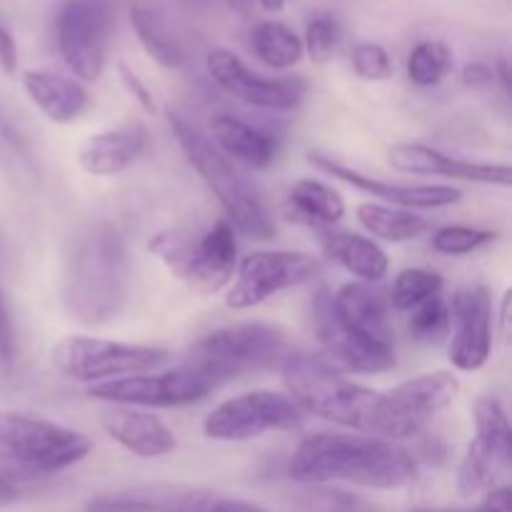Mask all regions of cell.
Masks as SVG:
<instances>
[{
	"label": "cell",
	"mask_w": 512,
	"mask_h": 512,
	"mask_svg": "<svg viewBox=\"0 0 512 512\" xmlns=\"http://www.w3.org/2000/svg\"><path fill=\"white\" fill-rule=\"evenodd\" d=\"M23 90L50 123H73L85 113L90 95L80 80L53 70H25Z\"/></svg>",
	"instance_id": "603a6c76"
},
{
	"label": "cell",
	"mask_w": 512,
	"mask_h": 512,
	"mask_svg": "<svg viewBox=\"0 0 512 512\" xmlns=\"http://www.w3.org/2000/svg\"><path fill=\"white\" fill-rule=\"evenodd\" d=\"M15 355V335H13V323H10L8 305H5L3 295H0V360L10 363Z\"/></svg>",
	"instance_id": "f35d334b"
},
{
	"label": "cell",
	"mask_w": 512,
	"mask_h": 512,
	"mask_svg": "<svg viewBox=\"0 0 512 512\" xmlns=\"http://www.w3.org/2000/svg\"><path fill=\"white\" fill-rule=\"evenodd\" d=\"M358 223L368 230L370 238L385 240V243H408L428 230V220L415 210L393 208L383 203H360L355 208Z\"/></svg>",
	"instance_id": "83f0119b"
},
{
	"label": "cell",
	"mask_w": 512,
	"mask_h": 512,
	"mask_svg": "<svg viewBox=\"0 0 512 512\" xmlns=\"http://www.w3.org/2000/svg\"><path fill=\"white\" fill-rule=\"evenodd\" d=\"M288 203L298 220H305L315 228H330V225L340 223L345 215V200L333 185L323 183V180L303 178L293 183L288 193Z\"/></svg>",
	"instance_id": "4316f807"
},
{
	"label": "cell",
	"mask_w": 512,
	"mask_h": 512,
	"mask_svg": "<svg viewBox=\"0 0 512 512\" xmlns=\"http://www.w3.org/2000/svg\"><path fill=\"white\" fill-rule=\"evenodd\" d=\"M130 25H133L135 35H138L140 45L145 53L163 68H183L188 63V53L168 30V25L158 18L150 8L145 5H133L130 8Z\"/></svg>",
	"instance_id": "f546056e"
},
{
	"label": "cell",
	"mask_w": 512,
	"mask_h": 512,
	"mask_svg": "<svg viewBox=\"0 0 512 512\" xmlns=\"http://www.w3.org/2000/svg\"><path fill=\"white\" fill-rule=\"evenodd\" d=\"M183 512H268V510H263L255 503H248V500L228 498V495L213 493V490L195 488Z\"/></svg>",
	"instance_id": "8d00e7d4"
},
{
	"label": "cell",
	"mask_w": 512,
	"mask_h": 512,
	"mask_svg": "<svg viewBox=\"0 0 512 512\" xmlns=\"http://www.w3.org/2000/svg\"><path fill=\"white\" fill-rule=\"evenodd\" d=\"M315 333L323 345V360L343 375L388 373L398 363L393 345L378 343L355 330L343 328L335 320L328 293H320L315 303Z\"/></svg>",
	"instance_id": "2e32d148"
},
{
	"label": "cell",
	"mask_w": 512,
	"mask_h": 512,
	"mask_svg": "<svg viewBox=\"0 0 512 512\" xmlns=\"http://www.w3.org/2000/svg\"><path fill=\"white\" fill-rule=\"evenodd\" d=\"M288 478L305 485L350 483L373 490H400L415 483L418 465L393 440L318 433L298 445L288 463Z\"/></svg>",
	"instance_id": "6da1fadb"
},
{
	"label": "cell",
	"mask_w": 512,
	"mask_h": 512,
	"mask_svg": "<svg viewBox=\"0 0 512 512\" xmlns=\"http://www.w3.org/2000/svg\"><path fill=\"white\" fill-rule=\"evenodd\" d=\"M460 393V380L448 370L415 375L393 390L378 393L370 418V435L385 440H408L425 430V425L453 405Z\"/></svg>",
	"instance_id": "9c48e42d"
},
{
	"label": "cell",
	"mask_w": 512,
	"mask_h": 512,
	"mask_svg": "<svg viewBox=\"0 0 512 512\" xmlns=\"http://www.w3.org/2000/svg\"><path fill=\"white\" fill-rule=\"evenodd\" d=\"M320 270V260L300 250H255L240 260L225 305L233 310H250L283 290L318 278Z\"/></svg>",
	"instance_id": "7c38bea8"
},
{
	"label": "cell",
	"mask_w": 512,
	"mask_h": 512,
	"mask_svg": "<svg viewBox=\"0 0 512 512\" xmlns=\"http://www.w3.org/2000/svg\"><path fill=\"white\" fill-rule=\"evenodd\" d=\"M408 330L420 343H440L450 335V305L440 295L410 310Z\"/></svg>",
	"instance_id": "d6a6232c"
},
{
	"label": "cell",
	"mask_w": 512,
	"mask_h": 512,
	"mask_svg": "<svg viewBox=\"0 0 512 512\" xmlns=\"http://www.w3.org/2000/svg\"><path fill=\"white\" fill-rule=\"evenodd\" d=\"M148 148V128L140 120H125L115 128L88 135L78 148V165L93 178L125 173Z\"/></svg>",
	"instance_id": "ffe728a7"
},
{
	"label": "cell",
	"mask_w": 512,
	"mask_h": 512,
	"mask_svg": "<svg viewBox=\"0 0 512 512\" xmlns=\"http://www.w3.org/2000/svg\"><path fill=\"white\" fill-rule=\"evenodd\" d=\"M350 58H353V70L363 80L378 83V80H388L393 75V58L380 43H370V40L355 43Z\"/></svg>",
	"instance_id": "d590c367"
},
{
	"label": "cell",
	"mask_w": 512,
	"mask_h": 512,
	"mask_svg": "<svg viewBox=\"0 0 512 512\" xmlns=\"http://www.w3.org/2000/svg\"><path fill=\"white\" fill-rule=\"evenodd\" d=\"M475 438L458 468V490L465 498L498 488L512 463V430L498 398H480L473 410Z\"/></svg>",
	"instance_id": "8fae6325"
},
{
	"label": "cell",
	"mask_w": 512,
	"mask_h": 512,
	"mask_svg": "<svg viewBox=\"0 0 512 512\" xmlns=\"http://www.w3.org/2000/svg\"><path fill=\"white\" fill-rule=\"evenodd\" d=\"M288 398L300 413L368 433L378 390L353 383L340 370L310 353H288L280 363Z\"/></svg>",
	"instance_id": "277c9868"
},
{
	"label": "cell",
	"mask_w": 512,
	"mask_h": 512,
	"mask_svg": "<svg viewBox=\"0 0 512 512\" xmlns=\"http://www.w3.org/2000/svg\"><path fill=\"white\" fill-rule=\"evenodd\" d=\"M228 5L238 15H245V18H248V15L253 13V8H255V0H228Z\"/></svg>",
	"instance_id": "f6af8a7d"
},
{
	"label": "cell",
	"mask_w": 512,
	"mask_h": 512,
	"mask_svg": "<svg viewBox=\"0 0 512 512\" xmlns=\"http://www.w3.org/2000/svg\"><path fill=\"white\" fill-rule=\"evenodd\" d=\"M493 295L485 285L458 290L450 303L448 358L460 373H478L493 353Z\"/></svg>",
	"instance_id": "9a60e30c"
},
{
	"label": "cell",
	"mask_w": 512,
	"mask_h": 512,
	"mask_svg": "<svg viewBox=\"0 0 512 512\" xmlns=\"http://www.w3.org/2000/svg\"><path fill=\"white\" fill-rule=\"evenodd\" d=\"M413 512H475V510H448V508H440V510H413Z\"/></svg>",
	"instance_id": "c3c4849f"
},
{
	"label": "cell",
	"mask_w": 512,
	"mask_h": 512,
	"mask_svg": "<svg viewBox=\"0 0 512 512\" xmlns=\"http://www.w3.org/2000/svg\"><path fill=\"white\" fill-rule=\"evenodd\" d=\"M15 500H18V488H15L8 478H3V475H0V508H5V505H13Z\"/></svg>",
	"instance_id": "7bdbcfd3"
},
{
	"label": "cell",
	"mask_w": 512,
	"mask_h": 512,
	"mask_svg": "<svg viewBox=\"0 0 512 512\" xmlns=\"http://www.w3.org/2000/svg\"><path fill=\"white\" fill-rule=\"evenodd\" d=\"M310 163H315V168H320L323 173L333 175V178L343 180V183L353 185V188L383 200V205H393V208L435 210L448 208V205H455L463 200V193H460L458 188H453V185L388 183V180L370 178V175L360 173V170L348 168V165H343L340 160L323 153H310Z\"/></svg>",
	"instance_id": "ac0fdd59"
},
{
	"label": "cell",
	"mask_w": 512,
	"mask_h": 512,
	"mask_svg": "<svg viewBox=\"0 0 512 512\" xmlns=\"http://www.w3.org/2000/svg\"><path fill=\"white\" fill-rule=\"evenodd\" d=\"M455 68V55L443 40H423L408 55V78L418 88L443 83Z\"/></svg>",
	"instance_id": "4dcf8cb0"
},
{
	"label": "cell",
	"mask_w": 512,
	"mask_h": 512,
	"mask_svg": "<svg viewBox=\"0 0 512 512\" xmlns=\"http://www.w3.org/2000/svg\"><path fill=\"white\" fill-rule=\"evenodd\" d=\"M323 248L328 258H333L340 268L360 278L363 283H378L388 275V253L378 245V240L365 238L358 233H325Z\"/></svg>",
	"instance_id": "484cf974"
},
{
	"label": "cell",
	"mask_w": 512,
	"mask_h": 512,
	"mask_svg": "<svg viewBox=\"0 0 512 512\" xmlns=\"http://www.w3.org/2000/svg\"><path fill=\"white\" fill-rule=\"evenodd\" d=\"M210 135L213 143L225 158L238 160L253 170H265L278 158V140L265 130L235 118V115L220 113L210 120Z\"/></svg>",
	"instance_id": "cb8c5ba5"
},
{
	"label": "cell",
	"mask_w": 512,
	"mask_h": 512,
	"mask_svg": "<svg viewBox=\"0 0 512 512\" xmlns=\"http://www.w3.org/2000/svg\"><path fill=\"white\" fill-rule=\"evenodd\" d=\"M340 25L333 15H315L305 28L303 50L315 60V63H328L340 48Z\"/></svg>",
	"instance_id": "e575fe53"
},
{
	"label": "cell",
	"mask_w": 512,
	"mask_h": 512,
	"mask_svg": "<svg viewBox=\"0 0 512 512\" xmlns=\"http://www.w3.org/2000/svg\"><path fill=\"white\" fill-rule=\"evenodd\" d=\"M168 125L173 130V138L178 140L180 150L185 153L188 163L198 170L203 183L208 185L210 193L218 198L223 208L225 220L240 230L243 235L255 240H268L275 235V223L265 210L263 200L258 198L248 180L238 173L233 160L225 158L213 140L200 133L193 123L183 118L175 110H168Z\"/></svg>",
	"instance_id": "3957f363"
},
{
	"label": "cell",
	"mask_w": 512,
	"mask_h": 512,
	"mask_svg": "<svg viewBox=\"0 0 512 512\" xmlns=\"http://www.w3.org/2000/svg\"><path fill=\"white\" fill-rule=\"evenodd\" d=\"M103 430L128 453L138 458H163L175 450V435L168 425L143 408L115 405L103 415Z\"/></svg>",
	"instance_id": "7402d4cb"
},
{
	"label": "cell",
	"mask_w": 512,
	"mask_h": 512,
	"mask_svg": "<svg viewBox=\"0 0 512 512\" xmlns=\"http://www.w3.org/2000/svg\"><path fill=\"white\" fill-rule=\"evenodd\" d=\"M213 390L215 385L208 378L180 365L165 373L153 370V373L90 385L88 395L100 403L125 405V408H180V405L198 403Z\"/></svg>",
	"instance_id": "5bb4252c"
},
{
	"label": "cell",
	"mask_w": 512,
	"mask_h": 512,
	"mask_svg": "<svg viewBox=\"0 0 512 512\" xmlns=\"http://www.w3.org/2000/svg\"><path fill=\"white\" fill-rule=\"evenodd\" d=\"M510 303H512V293H510V290H505L503 303H500V313H498L500 333H503V335H508V330H510Z\"/></svg>",
	"instance_id": "ee69618b"
},
{
	"label": "cell",
	"mask_w": 512,
	"mask_h": 512,
	"mask_svg": "<svg viewBox=\"0 0 512 512\" xmlns=\"http://www.w3.org/2000/svg\"><path fill=\"white\" fill-rule=\"evenodd\" d=\"M475 512H512V493L508 485H498V488L488 490Z\"/></svg>",
	"instance_id": "60d3db41"
},
{
	"label": "cell",
	"mask_w": 512,
	"mask_h": 512,
	"mask_svg": "<svg viewBox=\"0 0 512 512\" xmlns=\"http://www.w3.org/2000/svg\"><path fill=\"white\" fill-rule=\"evenodd\" d=\"M15 68H18V45L10 30L0 23V70L13 75Z\"/></svg>",
	"instance_id": "ab89813d"
},
{
	"label": "cell",
	"mask_w": 512,
	"mask_h": 512,
	"mask_svg": "<svg viewBox=\"0 0 512 512\" xmlns=\"http://www.w3.org/2000/svg\"><path fill=\"white\" fill-rule=\"evenodd\" d=\"M303 423V413L288 395L273 390H253L235 395L208 413L203 433L218 443H245L265 433L293 430Z\"/></svg>",
	"instance_id": "30bf717a"
},
{
	"label": "cell",
	"mask_w": 512,
	"mask_h": 512,
	"mask_svg": "<svg viewBox=\"0 0 512 512\" xmlns=\"http://www.w3.org/2000/svg\"><path fill=\"white\" fill-rule=\"evenodd\" d=\"M208 73L225 93L243 103L265 110H293L305 98V80L300 78H265L253 73L243 60L230 50H213L208 53Z\"/></svg>",
	"instance_id": "e0dca14e"
},
{
	"label": "cell",
	"mask_w": 512,
	"mask_h": 512,
	"mask_svg": "<svg viewBox=\"0 0 512 512\" xmlns=\"http://www.w3.org/2000/svg\"><path fill=\"white\" fill-rule=\"evenodd\" d=\"M193 490L188 485H138L98 495L85 505V512H183Z\"/></svg>",
	"instance_id": "d4e9b609"
},
{
	"label": "cell",
	"mask_w": 512,
	"mask_h": 512,
	"mask_svg": "<svg viewBox=\"0 0 512 512\" xmlns=\"http://www.w3.org/2000/svg\"><path fill=\"white\" fill-rule=\"evenodd\" d=\"M388 163L400 173L438 175V178L468 180V183L500 185L510 188L512 170L505 163H473V160L453 158L425 143H398L390 148Z\"/></svg>",
	"instance_id": "d6986e66"
},
{
	"label": "cell",
	"mask_w": 512,
	"mask_h": 512,
	"mask_svg": "<svg viewBox=\"0 0 512 512\" xmlns=\"http://www.w3.org/2000/svg\"><path fill=\"white\" fill-rule=\"evenodd\" d=\"M93 443L65 425L0 410V463L23 475H53L80 463Z\"/></svg>",
	"instance_id": "52a82bcc"
},
{
	"label": "cell",
	"mask_w": 512,
	"mask_h": 512,
	"mask_svg": "<svg viewBox=\"0 0 512 512\" xmlns=\"http://www.w3.org/2000/svg\"><path fill=\"white\" fill-rule=\"evenodd\" d=\"M255 3L263 10H268V13H278V10H283L285 0H255Z\"/></svg>",
	"instance_id": "7dc6e473"
},
{
	"label": "cell",
	"mask_w": 512,
	"mask_h": 512,
	"mask_svg": "<svg viewBox=\"0 0 512 512\" xmlns=\"http://www.w3.org/2000/svg\"><path fill=\"white\" fill-rule=\"evenodd\" d=\"M110 8L105 0H65L55 20L58 53L75 80L95 83L108 58Z\"/></svg>",
	"instance_id": "4fadbf2b"
},
{
	"label": "cell",
	"mask_w": 512,
	"mask_h": 512,
	"mask_svg": "<svg viewBox=\"0 0 512 512\" xmlns=\"http://www.w3.org/2000/svg\"><path fill=\"white\" fill-rule=\"evenodd\" d=\"M330 308L343 328L355 330L378 343L393 345L388 298L373 288V283H345L338 293L330 295Z\"/></svg>",
	"instance_id": "44dd1931"
},
{
	"label": "cell",
	"mask_w": 512,
	"mask_h": 512,
	"mask_svg": "<svg viewBox=\"0 0 512 512\" xmlns=\"http://www.w3.org/2000/svg\"><path fill=\"white\" fill-rule=\"evenodd\" d=\"M495 80V70L485 63H468L463 68V83L468 88H488Z\"/></svg>",
	"instance_id": "b9f144b4"
},
{
	"label": "cell",
	"mask_w": 512,
	"mask_h": 512,
	"mask_svg": "<svg viewBox=\"0 0 512 512\" xmlns=\"http://www.w3.org/2000/svg\"><path fill=\"white\" fill-rule=\"evenodd\" d=\"M148 248L175 278L200 295L223 290L238 268L235 228L225 218L215 220L203 235L188 228L160 230Z\"/></svg>",
	"instance_id": "8992f818"
},
{
	"label": "cell",
	"mask_w": 512,
	"mask_h": 512,
	"mask_svg": "<svg viewBox=\"0 0 512 512\" xmlns=\"http://www.w3.org/2000/svg\"><path fill=\"white\" fill-rule=\"evenodd\" d=\"M495 240H498V233H493V230L470 228V225H445V228L435 230L433 250L440 255H450V258H460V255H470L485 245L495 243Z\"/></svg>",
	"instance_id": "836d02e7"
},
{
	"label": "cell",
	"mask_w": 512,
	"mask_h": 512,
	"mask_svg": "<svg viewBox=\"0 0 512 512\" xmlns=\"http://www.w3.org/2000/svg\"><path fill=\"white\" fill-rule=\"evenodd\" d=\"M130 298V255L115 225H88L70 248L63 300L83 325H105L120 315Z\"/></svg>",
	"instance_id": "7a4b0ae2"
},
{
	"label": "cell",
	"mask_w": 512,
	"mask_h": 512,
	"mask_svg": "<svg viewBox=\"0 0 512 512\" xmlns=\"http://www.w3.org/2000/svg\"><path fill=\"white\" fill-rule=\"evenodd\" d=\"M443 285V275L435 273V270L408 268L403 270V273H398V278L393 280L388 305L393 310H400V313H410V310L418 308L420 303L440 295Z\"/></svg>",
	"instance_id": "1f68e13d"
},
{
	"label": "cell",
	"mask_w": 512,
	"mask_h": 512,
	"mask_svg": "<svg viewBox=\"0 0 512 512\" xmlns=\"http://www.w3.org/2000/svg\"><path fill=\"white\" fill-rule=\"evenodd\" d=\"M168 358L170 353L165 348L115 343V340L88 338V335H65L50 350L55 370L68 380L85 385L153 373Z\"/></svg>",
	"instance_id": "ba28073f"
},
{
	"label": "cell",
	"mask_w": 512,
	"mask_h": 512,
	"mask_svg": "<svg viewBox=\"0 0 512 512\" xmlns=\"http://www.w3.org/2000/svg\"><path fill=\"white\" fill-rule=\"evenodd\" d=\"M118 73H120V80H123L125 90H128V93L135 98V103H138L145 113H155L153 93H150L148 85L143 83V78H138V75H135L125 63L118 65Z\"/></svg>",
	"instance_id": "74e56055"
},
{
	"label": "cell",
	"mask_w": 512,
	"mask_h": 512,
	"mask_svg": "<svg viewBox=\"0 0 512 512\" xmlns=\"http://www.w3.org/2000/svg\"><path fill=\"white\" fill-rule=\"evenodd\" d=\"M250 48L268 68L288 70L303 60V38L280 20H260L250 30Z\"/></svg>",
	"instance_id": "f1b7e54d"
},
{
	"label": "cell",
	"mask_w": 512,
	"mask_h": 512,
	"mask_svg": "<svg viewBox=\"0 0 512 512\" xmlns=\"http://www.w3.org/2000/svg\"><path fill=\"white\" fill-rule=\"evenodd\" d=\"M288 353L290 340L283 328L253 320L213 330L195 340L183 365L218 385L280 365Z\"/></svg>",
	"instance_id": "5b68a950"
},
{
	"label": "cell",
	"mask_w": 512,
	"mask_h": 512,
	"mask_svg": "<svg viewBox=\"0 0 512 512\" xmlns=\"http://www.w3.org/2000/svg\"><path fill=\"white\" fill-rule=\"evenodd\" d=\"M495 78H500V83H503V90H505V93H510V73H508V60H505V58H500L498 73H495Z\"/></svg>",
	"instance_id": "bcb514c9"
}]
</instances>
